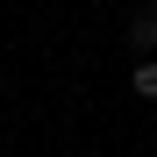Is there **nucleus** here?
<instances>
[{
  "label": "nucleus",
  "mask_w": 157,
  "mask_h": 157,
  "mask_svg": "<svg viewBox=\"0 0 157 157\" xmlns=\"http://www.w3.org/2000/svg\"><path fill=\"white\" fill-rule=\"evenodd\" d=\"M128 43H136V50H157V7H143L136 21H128Z\"/></svg>",
  "instance_id": "1"
},
{
  "label": "nucleus",
  "mask_w": 157,
  "mask_h": 157,
  "mask_svg": "<svg viewBox=\"0 0 157 157\" xmlns=\"http://www.w3.org/2000/svg\"><path fill=\"white\" fill-rule=\"evenodd\" d=\"M128 86H136V93H143V100H157V57H143V64H136V71H128Z\"/></svg>",
  "instance_id": "2"
}]
</instances>
